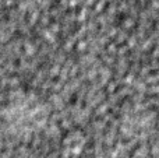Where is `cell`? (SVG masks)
<instances>
[{
    "instance_id": "1",
    "label": "cell",
    "mask_w": 159,
    "mask_h": 158,
    "mask_svg": "<svg viewBox=\"0 0 159 158\" xmlns=\"http://www.w3.org/2000/svg\"><path fill=\"white\" fill-rule=\"evenodd\" d=\"M48 109L39 98L21 94L14 98L3 111V122L7 130L16 134H32L45 128Z\"/></svg>"
}]
</instances>
